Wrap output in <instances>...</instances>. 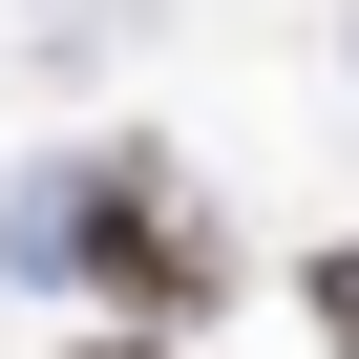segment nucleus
<instances>
[{
	"label": "nucleus",
	"instance_id": "1",
	"mask_svg": "<svg viewBox=\"0 0 359 359\" xmlns=\"http://www.w3.org/2000/svg\"><path fill=\"white\" fill-rule=\"evenodd\" d=\"M85 254H106L127 296H212V254H191V233H169L148 191H106V212H85Z\"/></svg>",
	"mask_w": 359,
	"mask_h": 359
},
{
	"label": "nucleus",
	"instance_id": "2",
	"mask_svg": "<svg viewBox=\"0 0 359 359\" xmlns=\"http://www.w3.org/2000/svg\"><path fill=\"white\" fill-rule=\"evenodd\" d=\"M317 317H338V338H359V254H338V275H317Z\"/></svg>",
	"mask_w": 359,
	"mask_h": 359
},
{
	"label": "nucleus",
	"instance_id": "3",
	"mask_svg": "<svg viewBox=\"0 0 359 359\" xmlns=\"http://www.w3.org/2000/svg\"><path fill=\"white\" fill-rule=\"evenodd\" d=\"M106 359H148V338H106Z\"/></svg>",
	"mask_w": 359,
	"mask_h": 359
}]
</instances>
